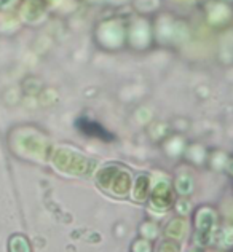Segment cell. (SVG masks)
Segmentation results:
<instances>
[{
    "mask_svg": "<svg viewBox=\"0 0 233 252\" xmlns=\"http://www.w3.org/2000/svg\"><path fill=\"white\" fill-rule=\"evenodd\" d=\"M13 0H0V8H5L6 5H10Z\"/></svg>",
    "mask_w": 233,
    "mask_h": 252,
    "instance_id": "cell-1",
    "label": "cell"
}]
</instances>
